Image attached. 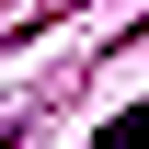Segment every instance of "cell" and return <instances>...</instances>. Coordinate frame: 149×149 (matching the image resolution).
Wrapping results in <instances>:
<instances>
[{"label": "cell", "instance_id": "6da1fadb", "mask_svg": "<svg viewBox=\"0 0 149 149\" xmlns=\"http://www.w3.org/2000/svg\"><path fill=\"white\" fill-rule=\"evenodd\" d=\"M138 138H149V115H115V126H103L92 149H138Z\"/></svg>", "mask_w": 149, "mask_h": 149}]
</instances>
